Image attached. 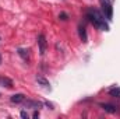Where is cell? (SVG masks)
<instances>
[{
  "label": "cell",
  "instance_id": "cell-1",
  "mask_svg": "<svg viewBox=\"0 0 120 119\" xmlns=\"http://www.w3.org/2000/svg\"><path fill=\"white\" fill-rule=\"evenodd\" d=\"M87 18L90 20V23L95 28H98V30H101V31H109V25L105 21V16L101 11H98L96 8L90 7L87 10Z\"/></svg>",
  "mask_w": 120,
  "mask_h": 119
},
{
  "label": "cell",
  "instance_id": "cell-2",
  "mask_svg": "<svg viewBox=\"0 0 120 119\" xmlns=\"http://www.w3.org/2000/svg\"><path fill=\"white\" fill-rule=\"evenodd\" d=\"M101 4H102V11L105 14V18H108L110 21L113 18V7H112V3L108 1V0H101Z\"/></svg>",
  "mask_w": 120,
  "mask_h": 119
},
{
  "label": "cell",
  "instance_id": "cell-3",
  "mask_svg": "<svg viewBox=\"0 0 120 119\" xmlns=\"http://www.w3.org/2000/svg\"><path fill=\"white\" fill-rule=\"evenodd\" d=\"M38 48H39V53L43 56L46 52V48H48V42H46V38L43 34L38 35Z\"/></svg>",
  "mask_w": 120,
  "mask_h": 119
},
{
  "label": "cell",
  "instance_id": "cell-4",
  "mask_svg": "<svg viewBox=\"0 0 120 119\" xmlns=\"http://www.w3.org/2000/svg\"><path fill=\"white\" fill-rule=\"evenodd\" d=\"M24 105L27 107V108H32V109H38V108H41L42 107V102H39V101H32V99H24Z\"/></svg>",
  "mask_w": 120,
  "mask_h": 119
},
{
  "label": "cell",
  "instance_id": "cell-5",
  "mask_svg": "<svg viewBox=\"0 0 120 119\" xmlns=\"http://www.w3.org/2000/svg\"><path fill=\"white\" fill-rule=\"evenodd\" d=\"M99 107L102 109H105L106 112H109V114H116L117 112V108L115 105H112V104H99Z\"/></svg>",
  "mask_w": 120,
  "mask_h": 119
},
{
  "label": "cell",
  "instance_id": "cell-6",
  "mask_svg": "<svg viewBox=\"0 0 120 119\" xmlns=\"http://www.w3.org/2000/svg\"><path fill=\"white\" fill-rule=\"evenodd\" d=\"M24 99H25V95H24V94H14V95H11V97H10V101H11V102H14V104L24 102Z\"/></svg>",
  "mask_w": 120,
  "mask_h": 119
},
{
  "label": "cell",
  "instance_id": "cell-7",
  "mask_svg": "<svg viewBox=\"0 0 120 119\" xmlns=\"http://www.w3.org/2000/svg\"><path fill=\"white\" fill-rule=\"evenodd\" d=\"M78 34H80V38L82 42H87L88 41V36H87V31L84 25H78Z\"/></svg>",
  "mask_w": 120,
  "mask_h": 119
},
{
  "label": "cell",
  "instance_id": "cell-8",
  "mask_svg": "<svg viewBox=\"0 0 120 119\" xmlns=\"http://www.w3.org/2000/svg\"><path fill=\"white\" fill-rule=\"evenodd\" d=\"M36 81H38L42 87H45V88H50V84H49V81H48L45 77H42V76H36Z\"/></svg>",
  "mask_w": 120,
  "mask_h": 119
},
{
  "label": "cell",
  "instance_id": "cell-9",
  "mask_svg": "<svg viewBox=\"0 0 120 119\" xmlns=\"http://www.w3.org/2000/svg\"><path fill=\"white\" fill-rule=\"evenodd\" d=\"M0 84L3 87H7V88H11L13 87V81L10 79H7V77H0Z\"/></svg>",
  "mask_w": 120,
  "mask_h": 119
},
{
  "label": "cell",
  "instance_id": "cell-10",
  "mask_svg": "<svg viewBox=\"0 0 120 119\" xmlns=\"http://www.w3.org/2000/svg\"><path fill=\"white\" fill-rule=\"evenodd\" d=\"M109 94L113 97H120V87H115V88L109 90Z\"/></svg>",
  "mask_w": 120,
  "mask_h": 119
},
{
  "label": "cell",
  "instance_id": "cell-11",
  "mask_svg": "<svg viewBox=\"0 0 120 119\" xmlns=\"http://www.w3.org/2000/svg\"><path fill=\"white\" fill-rule=\"evenodd\" d=\"M18 55L21 56V58H24V59H27L28 58V49H18Z\"/></svg>",
  "mask_w": 120,
  "mask_h": 119
},
{
  "label": "cell",
  "instance_id": "cell-12",
  "mask_svg": "<svg viewBox=\"0 0 120 119\" xmlns=\"http://www.w3.org/2000/svg\"><path fill=\"white\" fill-rule=\"evenodd\" d=\"M59 18H60V20H63V21H66V20H68V16H67L66 13H60Z\"/></svg>",
  "mask_w": 120,
  "mask_h": 119
},
{
  "label": "cell",
  "instance_id": "cell-13",
  "mask_svg": "<svg viewBox=\"0 0 120 119\" xmlns=\"http://www.w3.org/2000/svg\"><path fill=\"white\" fill-rule=\"evenodd\" d=\"M21 118H24V119H28L30 116H28V114H27L25 111H21Z\"/></svg>",
  "mask_w": 120,
  "mask_h": 119
},
{
  "label": "cell",
  "instance_id": "cell-14",
  "mask_svg": "<svg viewBox=\"0 0 120 119\" xmlns=\"http://www.w3.org/2000/svg\"><path fill=\"white\" fill-rule=\"evenodd\" d=\"M32 118H39V112H38V111H35V112H34V115H32Z\"/></svg>",
  "mask_w": 120,
  "mask_h": 119
},
{
  "label": "cell",
  "instance_id": "cell-15",
  "mask_svg": "<svg viewBox=\"0 0 120 119\" xmlns=\"http://www.w3.org/2000/svg\"><path fill=\"white\" fill-rule=\"evenodd\" d=\"M108 1H110V3H113V0H108Z\"/></svg>",
  "mask_w": 120,
  "mask_h": 119
},
{
  "label": "cell",
  "instance_id": "cell-16",
  "mask_svg": "<svg viewBox=\"0 0 120 119\" xmlns=\"http://www.w3.org/2000/svg\"><path fill=\"white\" fill-rule=\"evenodd\" d=\"M0 63H1V55H0Z\"/></svg>",
  "mask_w": 120,
  "mask_h": 119
}]
</instances>
